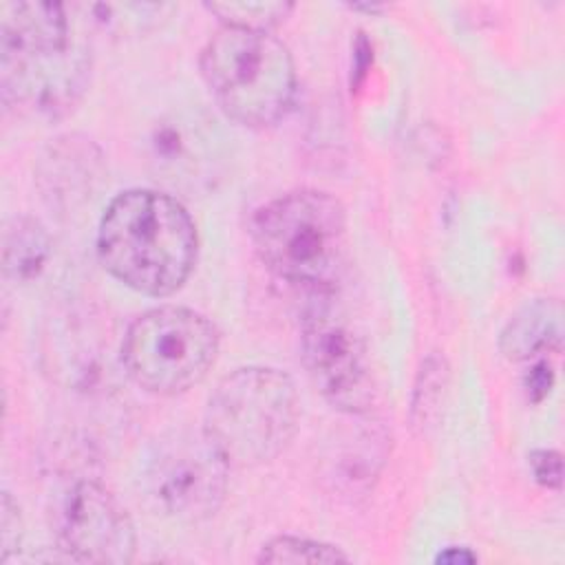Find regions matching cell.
<instances>
[{"label": "cell", "mask_w": 565, "mask_h": 565, "mask_svg": "<svg viewBox=\"0 0 565 565\" xmlns=\"http://www.w3.org/2000/svg\"><path fill=\"white\" fill-rule=\"evenodd\" d=\"M90 55L60 2L0 7V88L7 106L62 115L82 95Z\"/></svg>", "instance_id": "obj_1"}, {"label": "cell", "mask_w": 565, "mask_h": 565, "mask_svg": "<svg viewBox=\"0 0 565 565\" xmlns=\"http://www.w3.org/2000/svg\"><path fill=\"white\" fill-rule=\"evenodd\" d=\"M102 265L126 287L170 296L196 260V227L188 210L157 190H128L110 201L99 232Z\"/></svg>", "instance_id": "obj_2"}, {"label": "cell", "mask_w": 565, "mask_h": 565, "mask_svg": "<svg viewBox=\"0 0 565 565\" xmlns=\"http://www.w3.org/2000/svg\"><path fill=\"white\" fill-rule=\"evenodd\" d=\"M260 263L311 298L335 294L347 269L349 234L342 203L322 190H294L260 205L249 221Z\"/></svg>", "instance_id": "obj_3"}, {"label": "cell", "mask_w": 565, "mask_h": 565, "mask_svg": "<svg viewBox=\"0 0 565 565\" xmlns=\"http://www.w3.org/2000/svg\"><path fill=\"white\" fill-rule=\"evenodd\" d=\"M298 424V393L291 377L271 366H243L210 395L203 433L230 468L276 459Z\"/></svg>", "instance_id": "obj_4"}, {"label": "cell", "mask_w": 565, "mask_h": 565, "mask_svg": "<svg viewBox=\"0 0 565 565\" xmlns=\"http://www.w3.org/2000/svg\"><path fill=\"white\" fill-rule=\"evenodd\" d=\"M201 73L221 110L249 128L280 121L296 95L289 49L260 31L221 26L201 51Z\"/></svg>", "instance_id": "obj_5"}, {"label": "cell", "mask_w": 565, "mask_h": 565, "mask_svg": "<svg viewBox=\"0 0 565 565\" xmlns=\"http://www.w3.org/2000/svg\"><path fill=\"white\" fill-rule=\"evenodd\" d=\"M216 353L214 322L194 309L174 305L141 313L121 342L126 373L154 395H179L199 384Z\"/></svg>", "instance_id": "obj_6"}, {"label": "cell", "mask_w": 565, "mask_h": 565, "mask_svg": "<svg viewBox=\"0 0 565 565\" xmlns=\"http://www.w3.org/2000/svg\"><path fill=\"white\" fill-rule=\"evenodd\" d=\"M333 296H316L302 318V362L313 386L333 408L360 415L371 408L375 395L369 347Z\"/></svg>", "instance_id": "obj_7"}, {"label": "cell", "mask_w": 565, "mask_h": 565, "mask_svg": "<svg viewBox=\"0 0 565 565\" xmlns=\"http://www.w3.org/2000/svg\"><path fill=\"white\" fill-rule=\"evenodd\" d=\"M230 463L201 430L179 433L159 444L146 466V490L152 503L183 523L210 519L227 492Z\"/></svg>", "instance_id": "obj_8"}, {"label": "cell", "mask_w": 565, "mask_h": 565, "mask_svg": "<svg viewBox=\"0 0 565 565\" xmlns=\"http://www.w3.org/2000/svg\"><path fill=\"white\" fill-rule=\"evenodd\" d=\"M60 550L77 563L124 565L135 558V525L124 505L97 481L71 486L57 510Z\"/></svg>", "instance_id": "obj_9"}, {"label": "cell", "mask_w": 565, "mask_h": 565, "mask_svg": "<svg viewBox=\"0 0 565 565\" xmlns=\"http://www.w3.org/2000/svg\"><path fill=\"white\" fill-rule=\"evenodd\" d=\"M150 163L157 179L172 188L196 192L216 172V139L192 119H166L150 135Z\"/></svg>", "instance_id": "obj_10"}, {"label": "cell", "mask_w": 565, "mask_h": 565, "mask_svg": "<svg viewBox=\"0 0 565 565\" xmlns=\"http://www.w3.org/2000/svg\"><path fill=\"white\" fill-rule=\"evenodd\" d=\"M102 154L84 137H60L42 154L38 163V181L42 196L60 207L73 210L84 203L99 181Z\"/></svg>", "instance_id": "obj_11"}, {"label": "cell", "mask_w": 565, "mask_h": 565, "mask_svg": "<svg viewBox=\"0 0 565 565\" xmlns=\"http://www.w3.org/2000/svg\"><path fill=\"white\" fill-rule=\"evenodd\" d=\"M563 309L556 298H536L523 305L503 327L501 353L512 362L530 360L539 353L561 349Z\"/></svg>", "instance_id": "obj_12"}, {"label": "cell", "mask_w": 565, "mask_h": 565, "mask_svg": "<svg viewBox=\"0 0 565 565\" xmlns=\"http://www.w3.org/2000/svg\"><path fill=\"white\" fill-rule=\"evenodd\" d=\"M51 258V236L33 218H15L4 230L2 271L9 280H35Z\"/></svg>", "instance_id": "obj_13"}, {"label": "cell", "mask_w": 565, "mask_h": 565, "mask_svg": "<svg viewBox=\"0 0 565 565\" xmlns=\"http://www.w3.org/2000/svg\"><path fill=\"white\" fill-rule=\"evenodd\" d=\"M448 377L450 369L446 358L439 353L426 355L417 371L411 402V417L419 430H428L430 426L437 424L448 388Z\"/></svg>", "instance_id": "obj_14"}, {"label": "cell", "mask_w": 565, "mask_h": 565, "mask_svg": "<svg viewBox=\"0 0 565 565\" xmlns=\"http://www.w3.org/2000/svg\"><path fill=\"white\" fill-rule=\"evenodd\" d=\"M205 9L221 20L223 26L243 29V31H260L269 33L294 11L291 2H207Z\"/></svg>", "instance_id": "obj_15"}, {"label": "cell", "mask_w": 565, "mask_h": 565, "mask_svg": "<svg viewBox=\"0 0 565 565\" xmlns=\"http://www.w3.org/2000/svg\"><path fill=\"white\" fill-rule=\"evenodd\" d=\"M258 563H347L349 556L331 545V543H322V541H313L307 536H276L271 541H267L260 547V554L256 558Z\"/></svg>", "instance_id": "obj_16"}, {"label": "cell", "mask_w": 565, "mask_h": 565, "mask_svg": "<svg viewBox=\"0 0 565 565\" xmlns=\"http://www.w3.org/2000/svg\"><path fill=\"white\" fill-rule=\"evenodd\" d=\"M168 4H93L90 13L95 15V22L104 29L126 33V31H143L146 26H152L159 22L163 11H170Z\"/></svg>", "instance_id": "obj_17"}, {"label": "cell", "mask_w": 565, "mask_h": 565, "mask_svg": "<svg viewBox=\"0 0 565 565\" xmlns=\"http://www.w3.org/2000/svg\"><path fill=\"white\" fill-rule=\"evenodd\" d=\"M0 563H7L11 554L20 552L22 543V516L18 505L13 503L9 492H2V508H0Z\"/></svg>", "instance_id": "obj_18"}, {"label": "cell", "mask_w": 565, "mask_h": 565, "mask_svg": "<svg viewBox=\"0 0 565 565\" xmlns=\"http://www.w3.org/2000/svg\"><path fill=\"white\" fill-rule=\"evenodd\" d=\"M530 468H532V475L534 479L545 486V488H554L558 490L561 488V481H563V461H561V455L556 450H550V448H541V450H532L530 457Z\"/></svg>", "instance_id": "obj_19"}, {"label": "cell", "mask_w": 565, "mask_h": 565, "mask_svg": "<svg viewBox=\"0 0 565 565\" xmlns=\"http://www.w3.org/2000/svg\"><path fill=\"white\" fill-rule=\"evenodd\" d=\"M552 384H554V373L545 360L534 364L525 377V388H527V395L532 397V402H541L550 393Z\"/></svg>", "instance_id": "obj_20"}, {"label": "cell", "mask_w": 565, "mask_h": 565, "mask_svg": "<svg viewBox=\"0 0 565 565\" xmlns=\"http://www.w3.org/2000/svg\"><path fill=\"white\" fill-rule=\"evenodd\" d=\"M475 561H477V556L472 552H468V547H448L437 556V563H450V565L475 563Z\"/></svg>", "instance_id": "obj_21"}]
</instances>
